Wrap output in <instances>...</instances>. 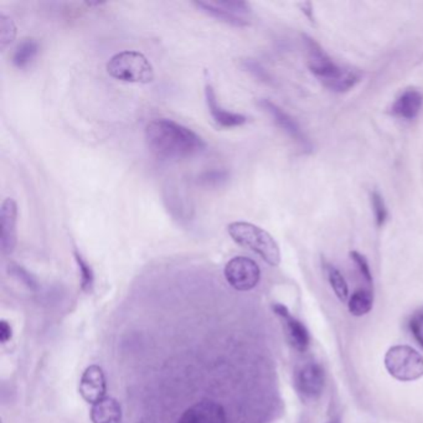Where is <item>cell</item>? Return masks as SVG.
<instances>
[{"instance_id": "cell-1", "label": "cell", "mask_w": 423, "mask_h": 423, "mask_svg": "<svg viewBox=\"0 0 423 423\" xmlns=\"http://www.w3.org/2000/svg\"><path fill=\"white\" fill-rule=\"evenodd\" d=\"M144 137L153 155L163 160L190 158L206 148L200 135L168 118L151 120L147 124Z\"/></svg>"}, {"instance_id": "cell-20", "label": "cell", "mask_w": 423, "mask_h": 423, "mask_svg": "<svg viewBox=\"0 0 423 423\" xmlns=\"http://www.w3.org/2000/svg\"><path fill=\"white\" fill-rule=\"evenodd\" d=\"M75 259H76L80 274H81V287L85 292H92L94 285H95V274L91 268V265L83 259L81 253L75 251Z\"/></svg>"}, {"instance_id": "cell-25", "label": "cell", "mask_w": 423, "mask_h": 423, "mask_svg": "<svg viewBox=\"0 0 423 423\" xmlns=\"http://www.w3.org/2000/svg\"><path fill=\"white\" fill-rule=\"evenodd\" d=\"M9 273L13 274L14 277L18 278L20 282H23V283L28 285L29 288H35V287L38 285L36 281H35V278L32 277V274L26 271L24 267H21V265H9Z\"/></svg>"}, {"instance_id": "cell-28", "label": "cell", "mask_w": 423, "mask_h": 423, "mask_svg": "<svg viewBox=\"0 0 423 423\" xmlns=\"http://www.w3.org/2000/svg\"><path fill=\"white\" fill-rule=\"evenodd\" d=\"M13 338V328L7 321H1L0 322V340L3 344H6L9 340H12Z\"/></svg>"}, {"instance_id": "cell-27", "label": "cell", "mask_w": 423, "mask_h": 423, "mask_svg": "<svg viewBox=\"0 0 423 423\" xmlns=\"http://www.w3.org/2000/svg\"><path fill=\"white\" fill-rule=\"evenodd\" d=\"M410 329L415 339L423 347V313H418L411 319Z\"/></svg>"}, {"instance_id": "cell-3", "label": "cell", "mask_w": 423, "mask_h": 423, "mask_svg": "<svg viewBox=\"0 0 423 423\" xmlns=\"http://www.w3.org/2000/svg\"><path fill=\"white\" fill-rule=\"evenodd\" d=\"M228 232L237 245L257 253L268 265L276 267L281 263L279 246L263 228L250 222H232L228 226Z\"/></svg>"}, {"instance_id": "cell-16", "label": "cell", "mask_w": 423, "mask_h": 423, "mask_svg": "<svg viewBox=\"0 0 423 423\" xmlns=\"http://www.w3.org/2000/svg\"><path fill=\"white\" fill-rule=\"evenodd\" d=\"M91 420L94 423H120L122 407L113 398H102L97 404H92Z\"/></svg>"}, {"instance_id": "cell-21", "label": "cell", "mask_w": 423, "mask_h": 423, "mask_svg": "<svg viewBox=\"0 0 423 423\" xmlns=\"http://www.w3.org/2000/svg\"><path fill=\"white\" fill-rule=\"evenodd\" d=\"M17 36V26L13 20L7 15L0 14V47L4 50L8 45L12 44Z\"/></svg>"}, {"instance_id": "cell-15", "label": "cell", "mask_w": 423, "mask_h": 423, "mask_svg": "<svg viewBox=\"0 0 423 423\" xmlns=\"http://www.w3.org/2000/svg\"><path fill=\"white\" fill-rule=\"evenodd\" d=\"M422 105V94L417 89H407L396 100L392 106V112L406 120H413L420 113Z\"/></svg>"}, {"instance_id": "cell-22", "label": "cell", "mask_w": 423, "mask_h": 423, "mask_svg": "<svg viewBox=\"0 0 423 423\" xmlns=\"http://www.w3.org/2000/svg\"><path fill=\"white\" fill-rule=\"evenodd\" d=\"M228 177L230 174L228 171L214 169V171H204L200 174L197 177V183L202 186H220L228 182Z\"/></svg>"}, {"instance_id": "cell-30", "label": "cell", "mask_w": 423, "mask_h": 423, "mask_svg": "<svg viewBox=\"0 0 423 423\" xmlns=\"http://www.w3.org/2000/svg\"><path fill=\"white\" fill-rule=\"evenodd\" d=\"M329 423H340V422H339L338 420H334V421H332V422H329Z\"/></svg>"}, {"instance_id": "cell-10", "label": "cell", "mask_w": 423, "mask_h": 423, "mask_svg": "<svg viewBox=\"0 0 423 423\" xmlns=\"http://www.w3.org/2000/svg\"><path fill=\"white\" fill-rule=\"evenodd\" d=\"M177 423H226V411L213 400H202L190 406Z\"/></svg>"}, {"instance_id": "cell-14", "label": "cell", "mask_w": 423, "mask_h": 423, "mask_svg": "<svg viewBox=\"0 0 423 423\" xmlns=\"http://www.w3.org/2000/svg\"><path fill=\"white\" fill-rule=\"evenodd\" d=\"M205 100L208 105V112L211 114L213 120H215L217 126L222 127V128H234V127H240L246 123V116L230 112L220 106V103L217 102L215 91L210 83L205 86Z\"/></svg>"}, {"instance_id": "cell-7", "label": "cell", "mask_w": 423, "mask_h": 423, "mask_svg": "<svg viewBox=\"0 0 423 423\" xmlns=\"http://www.w3.org/2000/svg\"><path fill=\"white\" fill-rule=\"evenodd\" d=\"M224 274L228 285L240 292L251 291L259 285L261 279L259 265L245 256H237L230 259L225 265Z\"/></svg>"}, {"instance_id": "cell-9", "label": "cell", "mask_w": 423, "mask_h": 423, "mask_svg": "<svg viewBox=\"0 0 423 423\" xmlns=\"http://www.w3.org/2000/svg\"><path fill=\"white\" fill-rule=\"evenodd\" d=\"M324 370L316 362L310 361L299 367L296 373V386L304 398L316 400L322 395L324 389Z\"/></svg>"}, {"instance_id": "cell-4", "label": "cell", "mask_w": 423, "mask_h": 423, "mask_svg": "<svg viewBox=\"0 0 423 423\" xmlns=\"http://www.w3.org/2000/svg\"><path fill=\"white\" fill-rule=\"evenodd\" d=\"M106 69L109 76L122 83L147 85L154 80L152 63L138 51H122L116 54L108 61Z\"/></svg>"}, {"instance_id": "cell-23", "label": "cell", "mask_w": 423, "mask_h": 423, "mask_svg": "<svg viewBox=\"0 0 423 423\" xmlns=\"http://www.w3.org/2000/svg\"><path fill=\"white\" fill-rule=\"evenodd\" d=\"M371 202H373V211H375V216H376L378 226H382L386 222V219H387V208H386L384 197L380 195V193H378V191H373Z\"/></svg>"}, {"instance_id": "cell-29", "label": "cell", "mask_w": 423, "mask_h": 423, "mask_svg": "<svg viewBox=\"0 0 423 423\" xmlns=\"http://www.w3.org/2000/svg\"><path fill=\"white\" fill-rule=\"evenodd\" d=\"M87 6H94V4H91V3H87ZM95 6H101V3H95Z\"/></svg>"}, {"instance_id": "cell-24", "label": "cell", "mask_w": 423, "mask_h": 423, "mask_svg": "<svg viewBox=\"0 0 423 423\" xmlns=\"http://www.w3.org/2000/svg\"><path fill=\"white\" fill-rule=\"evenodd\" d=\"M242 66H243V69H247L251 75L257 77L261 81H263V83H270V81H271V78H270V75L267 74V71H265L257 61H254L252 58L243 60V61H242Z\"/></svg>"}, {"instance_id": "cell-17", "label": "cell", "mask_w": 423, "mask_h": 423, "mask_svg": "<svg viewBox=\"0 0 423 423\" xmlns=\"http://www.w3.org/2000/svg\"><path fill=\"white\" fill-rule=\"evenodd\" d=\"M40 45L35 39H24L14 50L12 61L17 69H26L38 56Z\"/></svg>"}, {"instance_id": "cell-18", "label": "cell", "mask_w": 423, "mask_h": 423, "mask_svg": "<svg viewBox=\"0 0 423 423\" xmlns=\"http://www.w3.org/2000/svg\"><path fill=\"white\" fill-rule=\"evenodd\" d=\"M373 293L367 290H359L349 299V310L355 316H362L373 310Z\"/></svg>"}, {"instance_id": "cell-19", "label": "cell", "mask_w": 423, "mask_h": 423, "mask_svg": "<svg viewBox=\"0 0 423 423\" xmlns=\"http://www.w3.org/2000/svg\"><path fill=\"white\" fill-rule=\"evenodd\" d=\"M329 282L332 288L334 290L336 297L340 299L341 302H347L349 298V287H347L345 278L343 277L340 272L338 271L333 265L328 267Z\"/></svg>"}, {"instance_id": "cell-12", "label": "cell", "mask_w": 423, "mask_h": 423, "mask_svg": "<svg viewBox=\"0 0 423 423\" xmlns=\"http://www.w3.org/2000/svg\"><path fill=\"white\" fill-rule=\"evenodd\" d=\"M259 106L271 116L276 126L279 127L283 132L287 133L291 138L294 139L303 148L310 149L312 146H310V140L304 135L301 127L298 126L297 122L293 120L290 114L285 113L282 108L278 107L277 105H274L270 100H261L259 102Z\"/></svg>"}, {"instance_id": "cell-11", "label": "cell", "mask_w": 423, "mask_h": 423, "mask_svg": "<svg viewBox=\"0 0 423 423\" xmlns=\"http://www.w3.org/2000/svg\"><path fill=\"white\" fill-rule=\"evenodd\" d=\"M80 395L87 404H95L106 398L107 385L103 370L98 365H91L83 371L80 380Z\"/></svg>"}, {"instance_id": "cell-2", "label": "cell", "mask_w": 423, "mask_h": 423, "mask_svg": "<svg viewBox=\"0 0 423 423\" xmlns=\"http://www.w3.org/2000/svg\"><path fill=\"white\" fill-rule=\"evenodd\" d=\"M305 45L308 52V67L325 87L334 92H347L360 81L359 71L338 66L314 40L305 38Z\"/></svg>"}, {"instance_id": "cell-13", "label": "cell", "mask_w": 423, "mask_h": 423, "mask_svg": "<svg viewBox=\"0 0 423 423\" xmlns=\"http://www.w3.org/2000/svg\"><path fill=\"white\" fill-rule=\"evenodd\" d=\"M273 310L285 322V332L292 347L298 351H305L310 347V334L303 324L293 318L290 310L282 304H274Z\"/></svg>"}, {"instance_id": "cell-6", "label": "cell", "mask_w": 423, "mask_h": 423, "mask_svg": "<svg viewBox=\"0 0 423 423\" xmlns=\"http://www.w3.org/2000/svg\"><path fill=\"white\" fill-rule=\"evenodd\" d=\"M193 4L202 13L228 25L243 28L250 24L247 18L250 4L246 1H194Z\"/></svg>"}, {"instance_id": "cell-8", "label": "cell", "mask_w": 423, "mask_h": 423, "mask_svg": "<svg viewBox=\"0 0 423 423\" xmlns=\"http://www.w3.org/2000/svg\"><path fill=\"white\" fill-rule=\"evenodd\" d=\"M17 222H18V205L12 197H7L0 208V246L1 252L9 256L14 252L17 242H18V231H17Z\"/></svg>"}, {"instance_id": "cell-26", "label": "cell", "mask_w": 423, "mask_h": 423, "mask_svg": "<svg viewBox=\"0 0 423 423\" xmlns=\"http://www.w3.org/2000/svg\"><path fill=\"white\" fill-rule=\"evenodd\" d=\"M350 257L354 261L356 265L359 267L361 276L367 279V282L371 283L373 282V276H371V271H370V267H369L367 259L360 253L355 252V251L354 252H350Z\"/></svg>"}, {"instance_id": "cell-5", "label": "cell", "mask_w": 423, "mask_h": 423, "mask_svg": "<svg viewBox=\"0 0 423 423\" xmlns=\"http://www.w3.org/2000/svg\"><path fill=\"white\" fill-rule=\"evenodd\" d=\"M385 367L398 381H415L423 376V356L407 345L392 347L386 353Z\"/></svg>"}]
</instances>
